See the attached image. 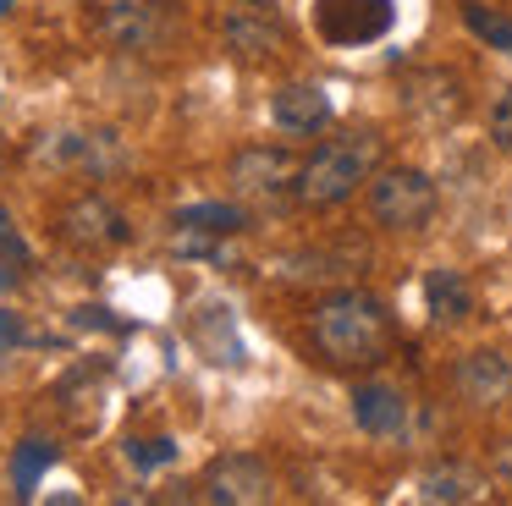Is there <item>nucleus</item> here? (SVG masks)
I'll return each mask as SVG.
<instances>
[{"label":"nucleus","mask_w":512,"mask_h":506,"mask_svg":"<svg viewBox=\"0 0 512 506\" xmlns=\"http://www.w3.org/2000/svg\"><path fill=\"white\" fill-rule=\"evenodd\" d=\"M490 143L501 154H512V83L496 88V99H490Z\"/></svg>","instance_id":"obj_20"},{"label":"nucleus","mask_w":512,"mask_h":506,"mask_svg":"<svg viewBox=\"0 0 512 506\" xmlns=\"http://www.w3.org/2000/svg\"><path fill=\"white\" fill-rule=\"evenodd\" d=\"M171 226L188 231V237H237L248 226V209L232 198H199V204H182L171 215Z\"/></svg>","instance_id":"obj_14"},{"label":"nucleus","mask_w":512,"mask_h":506,"mask_svg":"<svg viewBox=\"0 0 512 506\" xmlns=\"http://www.w3.org/2000/svg\"><path fill=\"white\" fill-rule=\"evenodd\" d=\"M204 501L215 506H259L276 495V473H270L265 457H254V451H226V457H215L210 468H204Z\"/></svg>","instance_id":"obj_6"},{"label":"nucleus","mask_w":512,"mask_h":506,"mask_svg":"<svg viewBox=\"0 0 512 506\" xmlns=\"http://www.w3.org/2000/svg\"><path fill=\"white\" fill-rule=\"evenodd\" d=\"M287 39V17H281L276 0H232L226 11V50L237 61H265V55L281 50Z\"/></svg>","instance_id":"obj_7"},{"label":"nucleus","mask_w":512,"mask_h":506,"mask_svg":"<svg viewBox=\"0 0 512 506\" xmlns=\"http://www.w3.org/2000/svg\"><path fill=\"white\" fill-rule=\"evenodd\" d=\"M424 303H430L435 325H463L474 314V286L463 281V270H430L424 275Z\"/></svg>","instance_id":"obj_15"},{"label":"nucleus","mask_w":512,"mask_h":506,"mask_svg":"<svg viewBox=\"0 0 512 506\" xmlns=\"http://www.w3.org/2000/svg\"><path fill=\"white\" fill-rule=\"evenodd\" d=\"M56 226H61V237L78 242V248H122L127 242V220L105 193H78L67 209H61Z\"/></svg>","instance_id":"obj_8"},{"label":"nucleus","mask_w":512,"mask_h":506,"mask_svg":"<svg viewBox=\"0 0 512 506\" xmlns=\"http://www.w3.org/2000/svg\"><path fill=\"white\" fill-rule=\"evenodd\" d=\"M391 336H397L391 308L375 292H364V286H342V292L320 297L309 314L314 352L325 363H336V369H369V363H380L391 352Z\"/></svg>","instance_id":"obj_1"},{"label":"nucleus","mask_w":512,"mask_h":506,"mask_svg":"<svg viewBox=\"0 0 512 506\" xmlns=\"http://www.w3.org/2000/svg\"><path fill=\"white\" fill-rule=\"evenodd\" d=\"M0 259L12 264V270H23V264L34 259V248H28V237H23V231H17L12 209H0Z\"/></svg>","instance_id":"obj_21"},{"label":"nucleus","mask_w":512,"mask_h":506,"mask_svg":"<svg viewBox=\"0 0 512 506\" xmlns=\"http://www.w3.org/2000/svg\"><path fill=\"white\" fill-rule=\"evenodd\" d=\"M452 391L463 396L468 407H501L512 396V363H507V352H496V347L463 352V358H457V369H452Z\"/></svg>","instance_id":"obj_9"},{"label":"nucleus","mask_w":512,"mask_h":506,"mask_svg":"<svg viewBox=\"0 0 512 506\" xmlns=\"http://www.w3.org/2000/svg\"><path fill=\"white\" fill-rule=\"evenodd\" d=\"M56 462V440H39V435H28L23 446L12 451V484H17V495H34L39 490V479H45V468Z\"/></svg>","instance_id":"obj_17"},{"label":"nucleus","mask_w":512,"mask_h":506,"mask_svg":"<svg viewBox=\"0 0 512 506\" xmlns=\"http://www.w3.org/2000/svg\"><path fill=\"white\" fill-rule=\"evenodd\" d=\"M479 490H485V479L474 468H463V462H441V468H430L419 479L424 501H474Z\"/></svg>","instance_id":"obj_16"},{"label":"nucleus","mask_w":512,"mask_h":506,"mask_svg":"<svg viewBox=\"0 0 512 506\" xmlns=\"http://www.w3.org/2000/svg\"><path fill=\"white\" fill-rule=\"evenodd\" d=\"M72 325H83V330H116V336H122L127 319H111V308H100V303H83L78 314H72Z\"/></svg>","instance_id":"obj_22"},{"label":"nucleus","mask_w":512,"mask_h":506,"mask_svg":"<svg viewBox=\"0 0 512 506\" xmlns=\"http://www.w3.org/2000/svg\"><path fill=\"white\" fill-rule=\"evenodd\" d=\"M270 121L287 138H314L320 127H331V94L320 83H287L270 94Z\"/></svg>","instance_id":"obj_10"},{"label":"nucleus","mask_w":512,"mask_h":506,"mask_svg":"<svg viewBox=\"0 0 512 506\" xmlns=\"http://www.w3.org/2000/svg\"><path fill=\"white\" fill-rule=\"evenodd\" d=\"M232 193L265 209L287 204V198H298V160L276 143H248L232 154Z\"/></svg>","instance_id":"obj_4"},{"label":"nucleus","mask_w":512,"mask_h":506,"mask_svg":"<svg viewBox=\"0 0 512 506\" xmlns=\"http://www.w3.org/2000/svg\"><path fill=\"white\" fill-rule=\"evenodd\" d=\"M100 33L116 50H160V39L171 33V17L160 0H133V6H111L100 17Z\"/></svg>","instance_id":"obj_11"},{"label":"nucleus","mask_w":512,"mask_h":506,"mask_svg":"<svg viewBox=\"0 0 512 506\" xmlns=\"http://www.w3.org/2000/svg\"><path fill=\"white\" fill-rule=\"evenodd\" d=\"M177 440L171 435H155V440H127V462H133L138 473H155V468H166V462H177Z\"/></svg>","instance_id":"obj_19"},{"label":"nucleus","mask_w":512,"mask_h":506,"mask_svg":"<svg viewBox=\"0 0 512 506\" xmlns=\"http://www.w3.org/2000/svg\"><path fill=\"white\" fill-rule=\"evenodd\" d=\"M0 160H6V154H0Z\"/></svg>","instance_id":"obj_26"},{"label":"nucleus","mask_w":512,"mask_h":506,"mask_svg":"<svg viewBox=\"0 0 512 506\" xmlns=\"http://www.w3.org/2000/svg\"><path fill=\"white\" fill-rule=\"evenodd\" d=\"M380 171V132L358 127L342 138H325L309 160L298 165V204L309 209H336Z\"/></svg>","instance_id":"obj_2"},{"label":"nucleus","mask_w":512,"mask_h":506,"mask_svg":"<svg viewBox=\"0 0 512 506\" xmlns=\"http://www.w3.org/2000/svg\"><path fill=\"white\" fill-rule=\"evenodd\" d=\"M6 11H12V0H0V17H6Z\"/></svg>","instance_id":"obj_25"},{"label":"nucleus","mask_w":512,"mask_h":506,"mask_svg":"<svg viewBox=\"0 0 512 506\" xmlns=\"http://www.w3.org/2000/svg\"><path fill=\"white\" fill-rule=\"evenodd\" d=\"M364 204L380 231H424L435 220V209H441V193H435V182L419 165H386V171L369 176Z\"/></svg>","instance_id":"obj_3"},{"label":"nucleus","mask_w":512,"mask_h":506,"mask_svg":"<svg viewBox=\"0 0 512 506\" xmlns=\"http://www.w3.org/2000/svg\"><path fill=\"white\" fill-rule=\"evenodd\" d=\"M463 22L474 39H485L490 50H507L512 55V17L496 6H485V0H463Z\"/></svg>","instance_id":"obj_18"},{"label":"nucleus","mask_w":512,"mask_h":506,"mask_svg":"<svg viewBox=\"0 0 512 506\" xmlns=\"http://www.w3.org/2000/svg\"><path fill=\"white\" fill-rule=\"evenodd\" d=\"M397 6L391 0H314V33L336 50H358L391 33Z\"/></svg>","instance_id":"obj_5"},{"label":"nucleus","mask_w":512,"mask_h":506,"mask_svg":"<svg viewBox=\"0 0 512 506\" xmlns=\"http://www.w3.org/2000/svg\"><path fill=\"white\" fill-rule=\"evenodd\" d=\"M353 418L364 435L375 440H397L402 429H408V391L391 380H364L353 391Z\"/></svg>","instance_id":"obj_12"},{"label":"nucleus","mask_w":512,"mask_h":506,"mask_svg":"<svg viewBox=\"0 0 512 506\" xmlns=\"http://www.w3.org/2000/svg\"><path fill=\"white\" fill-rule=\"evenodd\" d=\"M39 160L100 176V171H111V165H116V149H111L105 132H50V138L39 143Z\"/></svg>","instance_id":"obj_13"},{"label":"nucleus","mask_w":512,"mask_h":506,"mask_svg":"<svg viewBox=\"0 0 512 506\" xmlns=\"http://www.w3.org/2000/svg\"><path fill=\"white\" fill-rule=\"evenodd\" d=\"M6 286H12V264L0 259V292H6Z\"/></svg>","instance_id":"obj_24"},{"label":"nucleus","mask_w":512,"mask_h":506,"mask_svg":"<svg viewBox=\"0 0 512 506\" xmlns=\"http://www.w3.org/2000/svg\"><path fill=\"white\" fill-rule=\"evenodd\" d=\"M23 347V319L12 314V308H0V352Z\"/></svg>","instance_id":"obj_23"}]
</instances>
